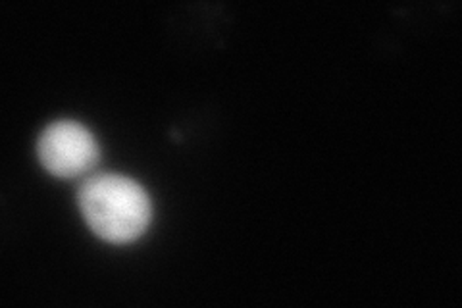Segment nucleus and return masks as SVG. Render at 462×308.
I'll use <instances>...</instances> for the list:
<instances>
[{
  "label": "nucleus",
  "mask_w": 462,
  "mask_h": 308,
  "mask_svg": "<svg viewBox=\"0 0 462 308\" xmlns=\"http://www.w3.org/2000/svg\"><path fill=\"white\" fill-rule=\"evenodd\" d=\"M78 204L89 229L112 245L137 241L152 219L149 193L122 173L89 175L78 191Z\"/></svg>",
  "instance_id": "f257e3e1"
},
{
  "label": "nucleus",
  "mask_w": 462,
  "mask_h": 308,
  "mask_svg": "<svg viewBox=\"0 0 462 308\" xmlns=\"http://www.w3.org/2000/svg\"><path fill=\"white\" fill-rule=\"evenodd\" d=\"M37 156L49 173L74 180L98 164L100 149L95 135L83 124L60 120L42 129L37 141Z\"/></svg>",
  "instance_id": "f03ea898"
}]
</instances>
